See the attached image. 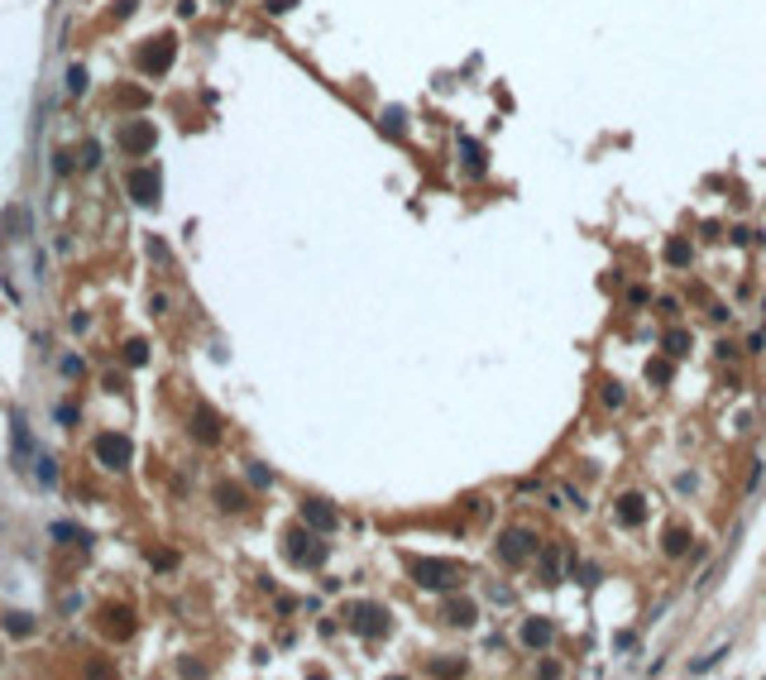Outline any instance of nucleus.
<instances>
[{
	"mask_svg": "<svg viewBox=\"0 0 766 680\" xmlns=\"http://www.w3.org/2000/svg\"><path fill=\"white\" fill-rule=\"evenodd\" d=\"M460 566L455 561H412V580L422 585V589H441V594H450V589H460Z\"/></svg>",
	"mask_w": 766,
	"mask_h": 680,
	"instance_id": "obj_1",
	"label": "nucleus"
},
{
	"mask_svg": "<svg viewBox=\"0 0 766 680\" xmlns=\"http://www.w3.org/2000/svg\"><path fill=\"white\" fill-rule=\"evenodd\" d=\"M350 627H355L359 637L379 642L383 632L393 627V618H388V608H383V604H355V608H350Z\"/></svg>",
	"mask_w": 766,
	"mask_h": 680,
	"instance_id": "obj_2",
	"label": "nucleus"
},
{
	"mask_svg": "<svg viewBox=\"0 0 766 680\" xmlns=\"http://www.w3.org/2000/svg\"><path fill=\"white\" fill-rule=\"evenodd\" d=\"M173 58H177V39H149L144 48H139V67L149 72V77H159V72H168L173 67Z\"/></svg>",
	"mask_w": 766,
	"mask_h": 680,
	"instance_id": "obj_3",
	"label": "nucleus"
},
{
	"mask_svg": "<svg viewBox=\"0 0 766 680\" xmlns=\"http://www.w3.org/2000/svg\"><path fill=\"white\" fill-rule=\"evenodd\" d=\"M96 460L106 465V469H125L130 465V455H135V446H130V436H120V432H106V436H96Z\"/></svg>",
	"mask_w": 766,
	"mask_h": 680,
	"instance_id": "obj_4",
	"label": "nucleus"
},
{
	"mask_svg": "<svg viewBox=\"0 0 766 680\" xmlns=\"http://www.w3.org/2000/svg\"><path fill=\"white\" fill-rule=\"evenodd\" d=\"M498 556H503L508 566H522L527 556H537V537H532L527 527H508V532L498 537Z\"/></svg>",
	"mask_w": 766,
	"mask_h": 680,
	"instance_id": "obj_5",
	"label": "nucleus"
},
{
	"mask_svg": "<svg viewBox=\"0 0 766 680\" xmlns=\"http://www.w3.org/2000/svg\"><path fill=\"white\" fill-rule=\"evenodd\" d=\"M154 144H159V130H154V120H130V125L120 130V149H125L130 159L149 154Z\"/></svg>",
	"mask_w": 766,
	"mask_h": 680,
	"instance_id": "obj_6",
	"label": "nucleus"
},
{
	"mask_svg": "<svg viewBox=\"0 0 766 680\" xmlns=\"http://www.w3.org/2000/svg\"><path fill=\"white\" fill-rule=\"evenodd\" d=\"M125 187H130V196H135L139 206H159V192H163V178H159V168H135Z\"/></svg>",
	"mask_w": 766,
	"mask_h": 680,
	"instance_id": "obj_7",
	"label": "nucleus"
},
{
	"mask_svg": "<svg viewBox=\"0 0 766 680\" xmlns=\"http://www.w3.org/2000/svg\"><path fill=\"white\" fill-rule=\"evenodd\" d=\"M302 522L316 527V532H330L340 517H335V508H330L326 498H302Z\"/></svg>",
	"mask_w": 766,
	"mask_h": 680,
	"instance_id": "obj_8",
	"label": "nucleus"
},
{
	"mask_svg": "<svg viewBox=\"0 0 766 680\" xmlns=\"http://www.w3.org/2000/svg\"><path fill=\"white\" fill-rule=\"evenodd\" d=\"M288 556H293L297 566H321V561H326V546H316L307 532H293V537H288Z\"/></svg>",
	"mask_w": 766,
	"mask_h": 680,
	"instance_id": "obj_9",
	"label": "nucleus"
},
{
	"mask_svg": "<svg viewBox=\"0 0 766 680\" xmlns=\"http://www.w3.org/2000/svg\"><path fill=\"white\" fill-rule=\"evenodd\" d=\"M613 517H618V527H642V522H647V498H642V493H623L618 508H613Z\"/></svg>",
	"mask_w": 766,
	"mask_h": 680,
	"instance_id": "obj_10",
	"label": "nucleus"
},
{
	"mask_svg": "<svg viewBox=\"0 0 766 680\" xmlns=\"http://www.w3.org/2000/svg\"><path fill=\"white\" fill-rule=\"evenodd\" d=\"M460 168H465L469 178H484L489 173V154H484L479 139H460Z\"/></svg>",
	"mask_w": 766,
	"mask_h": 680,
	"instance_id": "obj_11",
	"label": "nucleus"
},
{
	"mask_svg": "<svg viewBox=\"0 0 766 680\" xmlns=\"http://www.w3.org/2000/svg\"><path fill=\"white\" fill-rule=\"evenodd\" d=\"M518 637H522V647H527V652H546V642H551V623H546V618H527Z\"/></svg>",
	"mask_w": 766,
	"mask_h": 680,
	"instance_id": "obj_12",
	"label": "nucleus"
},
{
	"mask_svg": "<svg viewBox=\"0 0 766 680\" xmlns=\"http://www.w3.org/2000/svg\"><path fill=\"white\" fill-rule=\"evenodd\" d=\"M0 235H5V240H25V235H29V211H25V206H5V216H0Z\"/></svg>",
	"mask_w": 766,
	"mask_h": 680,
	"instance_id": "obj_13",
	"label": "nucleus"
},
{
	"mask_svg": "<svg viewBox=\"0 0 766 680\" xmlns=\"http://www.w3.org/2000/svg\"><path fill=\"white\" fill-rule=\"evenodd\" d=\"M445 623H455V627H469L474 618H479V608H474V599H445Z\"/></svg>",
	"mask_w": 766,
	"mask_h": 680,
	"instance_id": "obj_14",
	"label": "nucleus"
},
{
	"mask_svg": "<svg viewBox=\"0 0 766 680\" xmlns=\"http://www.w3.org/2000/svg\"><path fill=\"white\" fill-rule=\"evenodd\" d=\"M192 432H196V441H220V422H216V412L211 408H196V417H192Z\"/></svg>",
	"mask_w": 766,
	"mask_h": 680,
	"instance_id": "obj_15",
	"label": "nucleus"
},
{
	"mask_svg": "<svg viewBox=\"0 0 766 680\" xmlns=\"http://www.w3.org/2000/svg\"><path fill=\"white\" fill-rule=\"evenodd\" d=\"M106 637H115V642H125V637H130V632H135V618H130V613H125V608H110L106 613Z\"/></svg>",
	"mask_w": 766,
	"mask_h": 680,
	"instance_id": "obj_16",
	"label": "nucleus"
},
{
	"mask_svg": "<svg viewBox=\"0 0 766 680\" xmlns=\"http://www.w3.org/2000/svg\"><path fill=\"white\" fill-rule=\"evenodd\" d=\"M34 474H39V484H43V489H53V484H58V465H53V455H34Z\"/></svg>",
	"mask_w": 766,
	"mask_h": 680,
	"instance_id": "obj_17",
	"label": "nucleus"
},
{
	"mask_svg": "<svg viewBox=\"0 0 766 680\" xmlns=\"http://www.w3.org/2000/svg\"><path fill=\"white\" fill-rule=\"evenodd\" d=\"M379 130L383 135H403V130H408V110H383V120H379Z\"/></svg>",
	"mask_w": 766,
	"mask_h": 680,
	"instance_id": "obj_18",
	"label": "nucleus"
},
{
	"mask_svg": "<svg viewBox=\"0 0 766 680\" xmlns=\"http://www.w3.org/2000/svg\"><path fill=\"white\" fill-rule=\"evenodd\" d=\"M216 498H220V508H225V513H240V508H245V493L235 489V484H220Z\"/></svg>",
	"mask_w": 766,
	"mask_h": 680,
	"instance_id": "obj_19",
	"label": "nucleus"
},
{
	"mask_svg": "<svg viewBox=\"0 0 766 680\" xmlns=\"http://www.w3.org/2000/svg\"><path fill=\"white\" fill-rule=\"evenodd\" d=\"M62 91H67V96H82V91H86V67H82V62H72V67H67Z\"/></svg>",
	"mask_w": 766,
	"mask_h": 680,
	"instance_id": "obj_20",
	"label": "nucleus"
},
{
	"mask_svg": "<svg viewBox=\"0 0 766 680\" xmlns=\"http://www.w3.org/2000/svg\"><path fill=\"white\" fill-rule=\"evenodd\" d=\"M666 259H671L676 269H685V264L694 259V249H690V240H671V245H666Z\"/></svg>",
	"mask_w": 766,
	"mask_h": 680,
	"instance_id": "obj_21",
	"label": "nucleus"
},
{
	"mask_svg": "<svg viewBox=\"0 0 766 680\" xmlns=\"http://www.w3.org/2000/svg\"><path fill=\"white\" fill-rule=\"evenodd\" d=\"M685 551H690V532H685V527H671V532H666V556H685Z\"/></svg>",
	"mask_w": 766,
	"mask_h": 680,
	"instance_id": "obj_22",
	"label": "nucleus"
},
{
	"mask_svg": "<svg viewBox=\"0 0 766 680\" xmlns=\"http://www.w3.org/2000/svg\"><path fill=\"white\" fill-rule=\"evenodd\" d=\"M5 632H15V637H29V632H34V618H29V613H10V618H5Z\"/></svg>",
	"mask_w": 766,
	"mask_h": 680,
	"instance_id": "obj_23",
	"label": "nucleus"
},
{
	"mask_svg": "<svg viewBox=\"0 0 766 680\" xmlns=\"http://www.w3.org/2000/svg\"><path fill=\"white\" fill-rule=\"evenodd\" d=\"M53 537H62V542H77V546H91V542H86V532H82V527H72V522H58Z\"/></svg>",
	"mask_w": 766,
	"mask_h": 680,
	"instance_id": "obj_24",
	"label": "nucleus"
},
{
	"mask_svg": "<svg viewBox=\"0 0 766 680\" xmlns=\"http://www.w3.org/2000/svg\"><path fill=\"white\" fill-rule=\"evenodd\" d=\"M29 455V427H25V417H15V460H25Z\"/></svg>",
	"mask_w": 766,
	"mask_h": 680,
	"instance_id": "obj_25",
	"label": "nucleus"
},
{
	"mask_svg": "<svg viewBox=\"0 0 766 680\" xmlns=\"http://www.w3.org/2000/svg\"><path fill=\"white\" fill-rule=\"evenodd\" d=\"M144 359H149V345H144V340H130V345H125V364H130V369H139Z\"/></svg>",
	"mask_w": 766,
	"mask_h": 680,
	"instance_id": "obj_26",
	"label": "nucleus"
},
{
	"mask_svg": "<svg viewBox=\"0 0 766 680\" xmlns=\"http://www.w3.org/2000/svg\"><path fill=\"white\" fill-rule=\"evenodd\" d=\"M58 369H62V379H82V354H62V364H58Z\"/></svg>",
	"mask_w": 766,
	"mask_h": 680,
	"instance_id": "obj_27",
	"label": "nucleus"
},
{
	"mask_svg": "<svg viewBox=\"0 0 766 680\" xmlns=\"http://www.w3.org/2000/svg\"><path fill=\"white\" fill-rule=\"evenodd\" d=\"M666 350L685 354V350H690V331H671V335H666Z\"/></svg>",
	"mask_w": 766,
	"mask_h": 680,
	"instance_id": "obj_28",
	"label": "nucleus"
},
{
	"mask_svg": "<svg viewBox=\"0 0 766 680\" xmlns=\"http://www.w3.org/2000/svg\"><path fill=\"white\" fill-rule=\"evenodd\" d=\"M603 408H623V388L618 383H603Z\"/></svg>",
	"mask_w": 766,
	"mask_h": 680,
	"instance_id": "obj_29",
	"label": "nucleus"
},
{
	"mask_svg": "<svg viewBox=\"0 0 766 680\" xmlns=\"http://www.w3.org/2000/svg\"><path fill=\"white\" fill-rule=\"evenodd\" d=\"M249 484H259V489H269V484H274V474H269L264 465H249Z\"/></svg>",
	"mask_w": 766,
	"mask_h": 680,
	"instance_id": "obj_30",
	"label": "nucleus"
},
{
	"mask_svg": "<svg viewBox=\"0 0 766 680\" xmlns=\"http://www.w3.org/2000/svg\"><path fill=\"white\" fill-rule=\"evenodd\" d=\"M647 379H652V383H666V379H671V364L652 359V364H647Z\"/></svg>",
	"mask_w": 766,
	"mask_h": 680,
	"instance_id": "obj_31",
	"label": "nucleus"
},
{
	"mask_svg": "<svg viewBox=\"0 0 766 680\" xmlns=\"http://www.w3.org/2000/svg\"><path fill=\"white\" fill-rule=\"evenodd\" d=\"M556 575H560V561H556V556H546V561H542V580H546V585H556Z\"/></svg>",
	"mask_w": 766,
	"mask_h": 680,
	"instance_id": "obj_32",
	"label": "nucleus"
},
{
	"mask_svg": "<svg viewBox=\"0 0 766 680\" xmlns=\"http://www.w3.org/2000/svg\"><path fill=\"white\" fill-rule=\"evenodd\" d=\"M53 173H58V178H67V173H72V154H53Z\"/></svg>",
	"mask_w": 766,
	"mask_h": 680,
	"instance_id": "obj_33",
	"label": "nucleus"
},
{
	"mask_svg": "<svg viewBox=\"0 0 766 680\" xmlns=\"http://www.w3.org/2000/svg\"><path fill=\"white\" fill-rule=\"evenodd\" d=\"M293 5H297V0H269V15H288Z\"/></svg>",
	"mask_w": 766,
	"mask_h": 680,
	"instance_id": "obj_34",
	"label": "nucleus"
},
{
	"mask_svg": "<svg viewBox=\"0 0 766 680\" xmlns=\"http://www.w3.org/2000/svg\"><path fill=\"white\" fill-rule=\"evenodd\" d=\"M58 422H67V427H72V422H77V408H72V403H62V408H58Z\"/></svg>",
	"mask_w": 766,
	"mask_h": 680,
	"instance_id": "obj_35",
	"label": "nucleus"
},
{
	"mask_svg": "<svg viewBox=\"0 0 766 680\" xmlns=\"http://www.w3.org/2000/svg\"><path fill=\"white\" fill-rule=\"evenodd\" d=\"M149 254H154V259H163V264H168V245H163V240H149Z\"/></svg>",
	"mask_w": 766,
	"mask_h": 680,
	"instance_id": "obj_36",
	"label": "nucleus"
},
{
	"mask_svg": "<svg viewBox=\"0 0 766 680\" xmlns=\"http://www.w3.org/2000/svg\"><path fill=\"white\" fill-rule=\"evenodd\" d=\"M135 5H139V0H120V5H115V15H120V20H130V15H135Z\"/></svg>",
	"mask_w": 766,
	"mask_h": 680,
	"instance_id": "obj_37",
	"label": "nucleus"
}]
</instances>
